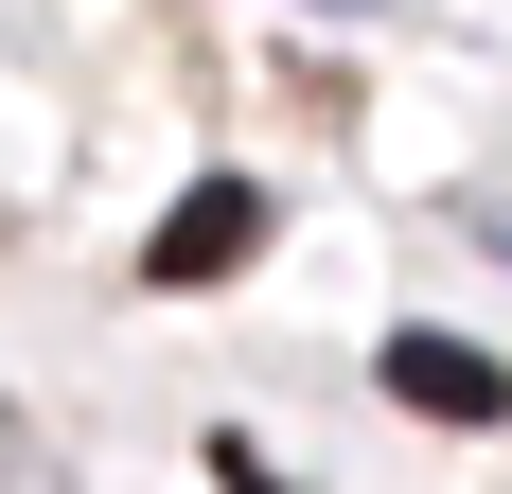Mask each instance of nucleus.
<instances>
[{"instance_id": "f257e3e1", "label": "nucleus", "mask_w": 512, "mask_h": 494, "mask_svg": "<svg viewBox=\"0 0 512 494\" xmlns=\"http://www.w3.org/2000/svg\"><path fill=\"white\" fill-rule=\"evenodd\" d=\"M371 389H389V406H424V424H495V406H512V371H495L477 336H424V318H407V336L371 353Z\"/></svg>"}, {"instance_id": "f03ea898", "label": "nucleus", "mask_w": 512, "mask_h": 494, "mask_svg": "<svg viewBox=\"0 0 512 494\" xmlns=\"http://www.w3.org/2000/svg\"><path fill=\"white\" fill-rule=\"evenodd\" d=\"M248 247H265V195H248V177H212V195H177V212H159L142 283H230Z\"/></svg>"}, {"instance_id": "7ed1b4c3", "label": "nucleus", "mask_w": 512, "mask_h": 494, "mask_svg": "<svg viewBox=\"0 0 512 494\" xmlns=\"http://www.w3.org/2000/svg\"><path fill=\"white\" fill-rule=\"evenodd\" d=\"M212 477H230V494H283V477H265V459H248V442H212Z\"/></svg>"}]
</instances>
